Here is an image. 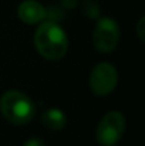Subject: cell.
I'll use <instances>...</instances> for the list:
<instances>
[{
    "label": "cell",
    "mask_w": 145,
    "mask_h": 146,
    "mask_svg": "<svg viewBox=\"0 0 145 146\" xmlns=\"http://www.w3.org/2000/svg\"><path fill=\"white\" fill-rule=\"evenodd\" d=\"M23 146H44V142H43L41 139H39V138H31V139H29Z\"/></svg>",
    "instance_id": "9"
},
{
    "label": "cell",
    "mask_w": 145,
    "mask_h": 146,
    "mask_svg": "<svg viewBox=\"0 0 145 146\" xmlns=\"http://www.w3.org/2000/svg\"><path fill=\"white\" fill-rule=\"evenodd\" d=\"M120 41V27L115 20L110 17H101L96 24L93 33V43L100 52L108 54L114 51Z\"/></svg>",
    "instance_id": "4"
},
{
    "label": "cell",
    "mask_w": 145,
    "mask_h": 146,
    "mask_svg": "<svg viewBox=\"0 0 145 146\" xmlns=\"http://www.w3.org/2000/svg\"><path fill=\"white\" fill-rule=\"evenodd\" d=\"M19 19L26 24H36L46 17L44 7L36 0H24L17 9Z\"/></svg>",
    "instance_id": "6"
},
{
    "label": "cell",
    "mask_w": 145,
    "mask_h": 146,
    "mask_svg": "<svg viewBox=\"0 0 145 146\" xmlns=\"http://www.w3.org/2000/svg\"><path fill=\"white\" fill-rule=\"evenodd\" d=\"M36 48L44 58L61 60L68 50V38L64 30L54 21H44L34 34Z\"/></svg>",
    "instance_id": "1"
},
{
    "label": "cell",
    "mask_w": 145,
    "mask_h": 146,
    "mask_svg": "<svg viewBox=\"0 0 145 146\" xmlns=\"http://www.w3.org/2000/svg\"><path fill=\"white\" fill-rule=\"evenodd\" d=\"M41 123L48 131H61L67 123V116L58 108H48L41 115Z\"/></svg>",
    "instance_id": "7"
},
{
    "label": "cell",
    "mask_w": 145,
    "mask_h": 146,
    "mask_svg": "<svg viewBox=\"0 0 145 146\" xmlns=\"http://www.w3.org/2000/svg\"><path fill=\"white\" fill-rule=\"evenodd\" d=\"M125 132V116L118 111L107 112L96 131L97 142L102 146H115Z\"/></svg>",
    "instance_id": "3"
},
{
    "label": "cell",
    "mask_w": 145,
    "mask_h": 146,
    "mask_svg": "<svg viewBox=\"0 0 145 146\" xmlns=\"http://www.w3.org/2000/svg\"><path fill=\"white\" fill-rule=\"evenodd\" d=\"M137 34L141 41H145V17L141 16L138 23H137Z\"/></svg>",
    "instance_id": "8"
},
{
    "label": "cell",
    "mask_w": 145,
    "mask_h": 146,
    "mask_svg": "<svg viewBox=\"0 0 145 146\" xmlns=\"http://www.w3.org/2000/svg\"><path fill=\"white\" fill-rule=\"evenodd\" d=\"M0 111L10 123L26 125L33 119L36 108L26 94L20 91H7L0 98Z\"/></svg>",
    "instance_id": "2"
},
{
    "label": "cell",
    "mask_w": 145,
    "mask_h": 146,
    "mask_svg": "<svg viewBox=\"0 0 145 146\" xmlns=\"http://www.w3.org/2000/svg\"><path fill=\"white\" fill-rule=\"evenodd\" d=\"M118 82V74L112 64L100 62L90 74V87L97 95H108L112 92Z\"/></svg>",
    "instance_id": "5"
}]
</instances>
